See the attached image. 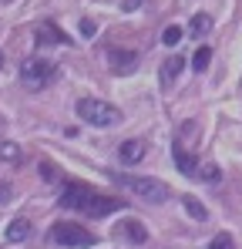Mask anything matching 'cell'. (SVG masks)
I'll return each mask as SVG.
<instances>
[{
    "label": "cell",
    "mask_w": 242,
    "mask_h": 249,
    "mask_svg": "<svg viewBox=\"0 0 242 249\" xmlns=\"http://www.w3.org/2000/svg\"><path fill=\"white\" fill-rule=\"evenodd\" d=\"M172 155H175V168H178V172H185V175H195V172H199V168H195V155L189 152V145L175 142Z\"/></svg>",
    "instance_id": "11"
},
{
    "label": "cell",
    "mask_w": 242,
    "mask_h": 249,
    "mask_svg": "<svg viewBox=\"0 0 242 249\" xmlns=\"http://www.w3.org/2000/svg\"><path fill=\"white\" fill-rule=\"evenodd\" d=\"M121 185H128L138 199H145V202H155V206H161V202H168V185L165 182H158V178H141V175H115Z\"/></svg>",
    "instance_id": "2"
},
{
    "label": "cell",
    "mask_w": 242,
    "mask_h": 249,
    "mask_svg": "<svg viewBox=\"0 0 242 249\" xmlns=\"http://www.w3.org/2000/svg\"><path fill=\"white\" fill-rule=\"evenodd\" d=\"M145 152H148V145H145L141 138H131V142H121L118 159L124 162V165H138V162L145 159Z\"/></svg>",
    "instance_id": "10"
},
{
    "label": "cell",
    "mask_w": 242,
    "mask_h": 249,
    "mask_svg": "<svg viewBox=\"0 0 242 249\" xmlns=\"http://www.w3.org/2000/svg\"><path fill=\"white\" fill-rule=\"evenodd\" d=\"M0 202H10V185L0 182Z\"/></svg>",
    "instance_id": "24"
},
{
    "label": "cell",
    "mask_w": 242,
    "mask_h": 249,
    "mask_svg": "<svg viewBox=\"0 0 242 249\" xmlns=\"http://www.w3.org/2000/svg\"><path fill=\"white\" fill-rule=\"evenodd\" d=\"M182 206H185V212L195 219V222H205L208 219V212H205V206H202L195 196H182Z\"/></svg>",
    "instance_id": "13"
},
{
    "label": "cell",
    "mask_w": 242,
    "mask_h": 249,
    "mask_svg": "<svg viewBox=\"0 0 242 249\" xmlns=\"http://www.w3.org/2000/svg\"><path fill=\"white\" fill-rule=\"evenodd\" d=\"M115 239H124V243H131V246H145L148 229H145L141 222H135V219H121L118 226H115Z\"/></svg>",
    "instance_id": "7"
},
{
    "label": "cell",
    "mask_w": 242,
    "mask_h": 249,
    "mask_svg": "<svg viewBox=\"0 0 242 249\" xmlns=\"http://www.w3.org/2000/svg\"><path fill=\"white\" fill-rule=\"evenodd\" d=\"M0 64H3V54H0Z\"/></svg>",
    "instance_id": "25"
},
{
    "label": "cell",
    "mask_w": 242,
    "mask_h": 249,
    "mask_svg": "<svg viewBox=\"0 0 242 249\" xmlns=\"http://www.w3.org/2000/svg\"><path fill=\"white\" fill-rule=\"evenodd\" d=\"M27 236H31V222H27V219H14V222L7 226V239H10V243H24Z\"/></svg>",
    "instance_id": "12"
},
{
    "label": "cell",
    "mask_w": 242,
    "mask_h": 249,
    "mask_svg": "<svg viewBox=\"0 0 242 249\" xmlns=\"http://www.w3.org/2000/svg\"><path fill=\"white\" fill-rule=\"evenodd\" d=\"M40 175H44L47 182H57V178H61V172H57V165H51V162H40Z\"/></svg>",
    "instance_id": "20"
},
{
    "label": "cell",
    "mask_w": 242,
    "mask_h": 249,
    "mask_svg": "<svg viewBox=\"0 0 242 249\" xmlns=\"http://www.w3.org/2000/svg\"><path fill=\"white\" fill-rule=\"evenodd\" d=\"M212 64V47L208 44H202L195 47V57H192V68H195V74H205V68Z\"/></svg>",
    "instance_id": "14"
},
{
    "label": "cell",
    "mask_w": 242,
    "mask_h": 249,
    "mask_svg": "<svg viewBox=\"0 0 242 249\" xmlns=\"http://www.w3.org/2000/svg\"><path fill=\"white\" fill-rule=\"evenodd\" d=\"M51 239L57 246H71V249H91L94 246V236L78 226V222H54L51 226Z\"/></svg>",
    "instance_id": "5"
},
{
    "label": "cell",
    "mask_w": 242,
    "mask_h": 249,
    "mask_svg": "<svg viewBox=\"0 0 242 249\" xmlns=\"http://www.w3.org/2000/svg\"><path fill=\"white\" fill-rule=\"evenodd\" d=\"M208 249H232V236H229V232H219V236L212 239V246H208Z\"/></svg>",
    "instance_id": "21"
},
{
    "label": "cell",
    "mask_w": 242,
    "mask_h": 249,
    "mask_svg": "<svg viewBox=\"0 0 242 249\" xmlns=\"http://www.w3.org/2000/svg\"><path fill=\"white\" fill-rule=\"evenodd\" d=\"M208 27H212V17H208V14H195V17H192V34H195V37H202Z\"/></svg>",
    "instance_id": "17"
},
{
    "label": "cell",
    "mask_w": 242,
    "mask_h": 249,
    "mask_svg": "<svg viewBox=\"0 0 242 249\" xmlns=\"http://www.w3.org/2000/svg\"><path fill=\"white\" fill-rule=\"evenodd\" d=\"M78 115L87 124H98V128H108V124L121 122V111L108 101H94V98H81L78 101Z\"/></svg>",
    "instance_id": "3"
},
{
    "label": "cell",
    "mask_w": 242,
    "mask_h": 249,
    "mask_svg": "<svg viewBox=\"0 0 242 249\" xmlns=\"http://www.w3.org/2000/svg\"><path fill=\"white\" fill-rule=\"evenodd\" d=\"M182 71H185V61H182V54H172V57H165V64H161V88L168 91V88H175V81L182 78Z\"/></svg>",
    "instance_id": "9"
},
{
    "label": "cell",
    "mask_w": 242,
    "mask_h": 249,
    "mask_svg": "<svg viewBox=\"0 0 242 249\" xmlns=\"http://www.w3.org/2000/svg\"><path fill=\"white\" fill-rule=\"evenodd\" d=\"M61 206L71 209V212H84V215H91V219H104V215H111V212H121L124 202L115 199V196H101V192H94V189L84 185V182H64Z\"/></svg>",
    "instance_id": "1"
},
{
    "label": "cell",
    "mask_w": 242,
    "mask_h": 249,
    "mask_svg": "<svg viewBox=\"0 0 242 249\" xmlns=\"http://www.w3.org/2000/svg\"><path fill=\"white\" fill-rule=\"evenodd\" d=\"M54 74H57V64L54 61H47V57H27L24 64H20V81L27 84L31 91H37L44 84L54 81Z\"/></svg>",
    "instance_id": "4"
},
{
    "label": "cell",
    "mask_w": 242,
    "mask_h": 249,
    "mask_svg": "<svg viewBox=\"0 0 242 249\" xmlns=\"http://www.w3.org/2000/svg\"><path fill=\"white\" fill-rule=\"evenodd\" d=\"M34 41H37V47H57V44H71V37L54 20H44L37 31H34Z\"/></svg>",
    "instance_id": "8"
},
{
    "label": "cell",
    "mask_w": 242,
    "mask_h": 249,
    "mask_svg": "<svg viewBox=\"0 0 242 249\" xmlns=\"http://www.w3.org/2000/svg\"><path fill=\"white\" fill-rule=\"evenodd\" d=\"M145 0H121V7H124V14H131V10H138Z\"/></svg>",
    "instance_id": "22"
},
{
    "label": "cell",
    "mask_w": 242,
    "mask_h": 249,
    "mask_svg": "<svg viewBox=\"0 0 242 249\" xmlns=\"http://www.w3.org/2000/svg\"><path fill=\"white\" fill-rule=\"evenodd\" d=\"M195 135H199V124H195V122H182V128H178V138H175V142L192 145V142H195Z\"/></svg>",
    "instance_id": "16"
},
{
    "label": "cell",
    "mask_w": 242,
    "mask_h": 249,
    "mask_svg": "<svg viewBox=\"0 0 242 249\" xmlns=\"http://www.w3.org/2000/svg\"><path fill=\"white\" fill-rule=\"evenodd\" d=\"M81 34L91 37V34H94V20H81Z\"/></svg>",
    "instance_id": "23"
},
{
    "label": "cell",
    "mask_w": 242,
    "mask_h": 249,
    "mask_svg": "<svg viewBox=\"0 0 242 249\" xmlns=\"http://www.w3.org/2000/svg\"><path fill=\"white\" fill-rule=\"evenodd\" d=\"M199 178L208 182V185H219V182H222V168L215 165V162H205V165L199 168Z\"/></svg>",
    "instance_id": "15"
},
{
    "label": "cell",
    "mask_w": 242,
    "mask_h": 249,
    "mask_svg": "<svg viewBox=\"0 0 242 249\" xmlns=\"http://www.w3.org/2000/svg\"><path fill=\"white\" fill-rule=\"evenodd\" d=\"M161 41L168 44V47H175V44L182 41V27H165L161 31Z\"/></svg>",
    "instance_id": "19"
},
{
    "label": "cell",
    "mask_w": 242,
    "mask_h": 249,
    "mask_svg": "<svg viewBox=\"0 0 242 249\" xmlns=\"http://www.w3.org/2000/svg\"><path fill=\"white\" fill-rule=\"evenodd\" d=\"M0 159L3 162H20V148L14 142H0Z\"/></svg>",
    "instance_id": "18"
},
{
    "label": "cell",
    "mask_w": 242,
    "mask_h": 249,
    "mask_svg": "<svg viewBox=\"0 0 242 249\" xmlns=\"http://www.w3.org/2000/svg\"><path fill=\"white\" fill-rule=\"evenodd\" d=\"M108 68L115 74H128L138 68V51H128V47H108Z\"/></svg>",
    "instance_id": "6"
}]
</instances>
